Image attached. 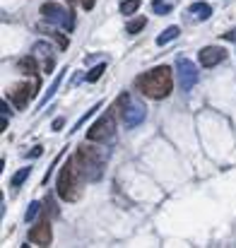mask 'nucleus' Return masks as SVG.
I'll return each mask as SVG.
<instances>
[{
	"label": "nucleus",
	"instance_id": "obj_1",
	"mask_svg": "<svg viewBox=\"0 0 236 248\" xmlns=\"http://www.w3.org/2000/svg\"><path fill=\"white\" fill-rule=\"evenodd\" d=\"M135 87L150 99H166L173 92V73L169 65H157L150 73H142L135 80Z\"/></svg>",
	"mask_w": 236,
	"mask_h": 248
},
{
	"label": "nucleus",
	"instance_id": "obj_2",
	"mask_svg": "<svg viewBox=\"0 0 236 248\" xmlns=\"http://www.w3.org/2000/svg\"><path fill=\"white\" fill-rule=\"evenodd\" d=\"M82 178H84V173H82V166H79L78 155H75V157H70V159L65 162V166H63L61 173H58V181H56V190H58L61 200L73 202V200L78 198Z\"/></svg>",
	"mask_w": 236,
	"mask_h": 248
},
{
	"label": "nucleus",
	"instance_id": "obj_3",
	"mask_svg": "<svg viewBox=\"0 0 236 248\" xmlns=\"http://www.w3.org/2000/svg\"><path fill=\"white\" fill-rule=\"evenodd\" d=\"M118 111H121L123 123H126L128 128H138V125L145 121V116H147L145 104L138 101V99H133L130 94H121V99H118Z\"/></svg>",
	"mask_w": 236,
	"mask_h": 248
},
{
	"label": "nucleus",
	"instance_id": "obj_4",
	"mask_svg": "<svg viewBox=\"0 0 236 248\" xmlns=\"http://www.w3.org/2000/svg\"><path fill=\"white\" fill-rule=\"evenodd\" d=\"M78 162L82 166V173H84V178H92V181H96L99 176H101V169H104V162L99 159V155L92 150V147H87V145H82L78 150Z\"/></svg>",
	"mask_w": 236,
	"mask_h": 248
},
{
	"label": "nucleus",
	"instance_id": "obj_5",
	"mask_svg": "<svg viewBox=\"0 0 236 248\" xmlns=\"http://www.w3.org/2000/svg\"><path fill=\"white\" fill-rule=\"evenodd\" d=\"M41 15H44L46 19H51L53 24H61L65 31H73V27H75V15H73L70 10H63V7L56 5V2H44V5H41Z\"/></svg>",
	"mask_w": 236,
	"mask_h": 248
},
{
	"label": "nucleus",
	"instance_id": "obj_6",
	"mask_svg": "<svg viewBox=\"0 0 236 248\" xmlns=\"http://www.w3.org/2000/svg\"><path fill=\"white\" fill-rule=\"evenodd\" d=\"M176 75H178V87L183 92H190L195 87V82H198V68L188 58H178L176 61Z\"/></svg>",
	"mask_w": 236,
	"mask_h": 248
},
{
	"label": "nucleus",
	"instance_id": "obj_7",
	"mask_svg": "<svg viewBox=\"0 0 236 248\" xmlns=\"http://www.w3.org/2000/svg\"><path fill=\"white\" fill-rule=\"evenodd\" d=\"M113 135V113H104L96 123H92V128L87 130V140L89 142H106Z\"/></svg>",
	"mask_w": 236,
	"mask_h": 248
},
{
	"label": "nucleus",
	"instance_id": "obj_8",
	"mask_svg": "<svg viewBox=\"0 0 236 248\" xmlns=\"http://www.w3.org/2000/svg\"><path fill=\"white\" fill-rule=\"evenodd\" d=\"M34 87H39V78H34V82H19L12 87V104L17 106V108H24L27 106V101L36 94V89Z\"/></svg>",
	"mask_w": 236,
	"mask_h": 248
},
{
	"label": "nucleus",
	"instance_id": "obj_9",
	"mask_svg": "<svg viewBox=\"0 0 236 248\" xmlns=\"http://www.w3.org/2000/svg\"><path fill=\"white\" fill-rule=\"evenodd\" d=\"M198 58H200V65H203V68H215V65H220L222 61H227V51L220 48V46H205Z\"/></svg>",
	"mask_w": 236,
	"mask_h": 248
},
{
	"label": "nucleus",
	"instance_id": "obj_10",
	"mask_svg": "<svg viewBox=\"0 0 236 248\" xmlns=\"http://www.w3.org/2000/svg\"><path fill=\"white\" fill-rule=\"evenodd\" d=\"M29 241H34L36 246H48V244L53 241V232H51L48 219H41V222L29 232Z\"/></svg>",
	"mask_w": 236,
	"mask_h": 248
},
{
	"label": "nucleus",
	"instance_id": "obj_11",
	"mask_svg": "<svg viewBox=\"0 0 236 248\" xmlns=\"http://www.w3.org/2000/svg\"><path fill=\"white\" fill-rule=\"evenodd\" d=\"M188 15H190L195 22H203V19H207V17L212 15V7H210L207 2H193V5L188 7Z\"/></svg>",
	"mask_w": 236,
	"mask_h": 248
},
{
	"label": "nucleus",
	"instance_id": "obj_12",
	"mask_svg": "<svg viewBox=\"0 0 236 248\" xmlns=\"http://www.w3.org/2000/svg\"><path fill=\"white\" fill-rule=\"evenodd\" d=\"M17 70L24 73V75H36V61H34V56L19 58V61H17Z\"/></svg>",
	"mask_w": 236,
	"mask_h": 248
},
{
	"label": "nucleus",
	"instance_id": "obj_13",
	"mask_svg": "<svg viewBox=\"0 0 236 248\" xmlns=\"http://www.w3.org/2000/svg\"><path fill=\"white\" fill-rule=\"evenodd\" d=\"M178 34H181V29H178V27H169V29H164V31H161V34L157 36V44H159V46H164V44L173 41Z\"/></svg>",
	"mask_w": 236,
	"mask_h": 248
},
{
	"label": "nucleus",
	"instance_id": "obj_14",
	"mask_svg": "<svg viewBox=\"0 0 236 248\" xmlns=\"http://www.w3.org/2000/svg\"><path fill=\"white\" fill-rule=\"evenodd\" d=\"M145 24H147V19H145V17H135V19H130V22H128L126 31H128V34H140V31L145 29Z\"/></svg>",
	"mask_w": 236,
	"mask_h": 248
},
{
	"label": "nucleus",
	"instance_id": "obj_15",
	"mask_svg": "<svg viewBox=\"0 0 236 248\" xmlns=\"http://www.w3.org/2000/svg\"><path fill=\"white\" fill-rule=\"evenodd\" d=\"M63 75H65V70H61V73L56 75V80H53V84L48 87V92H46V94H44V99H41V106H44V104H46V101H48V99H51V96L56 94V89H58V87H61V82H63Z\"/></svg>",
	"mask_w": 236,
	"mask_h": 248
},
{
	"label": "nucleus",
	"instance_id": "obj_16",
	"mask_svg": "<svg viewBox=\"0 0 236 248\" xmlns=\"http://www.w3.org/2000/svg\"><path fill=\"white\" fill-rule=\"evenodd\" d=\"M171 10H173V5H171L169 0H155V2H152V12H155V15H169Z\"/></svg>",
	"mask_w": 236,
	"mask_h": 248
},
{
	"label": "nucleus",
	"instance_id": "obj_17",
	"mask_svg": "<svg viewBox=\"0 0 236 248\" xmlns=\"http://www.w3.org/2000/svg\"><path fill=\"white\" fill-rule=\"evenodd\" d=\"M101 106H104V101H96V104H94V106H92V108H89V111H87V113H84V116H82V118L78 121V125L73 128V133H75L78 128H82V125H84V123H87V121H89V118H92V116H94V113L101 108Z\"/></svg>",
	"mask_w": 236,
	"mask_h": 248
},
{
	"label": "nucleus",
	"instance_id": "obj_18",
	"mask_svg": "<svg viewBox=\"0 0 236 248\" xmlns=\"http://www.w3.org/2000/svg\"><path fill=\"white\" fill-rule=\"evenodd\" d=\"M29 171H31L29 166H24V169H19V171H17V173L12 176V181H10V183H12V188H19V186H22V183L27 181V176H29Z\"/></svg>",
	"mask_w": 236,
	"mask_h": 248
},
{
	"label": "nucleus",
	"instance_id": "obj_19",
	"mask_svg": "<svg viewBox=\"0 0 236 248\" xmlns=\"http://www.w3.org/2000/svg\"><path fill=\"white\" fill-rule=\"evenodd\" d=\"M104 70H106V63H99V65H94V68L87 73V82H96V80L104 75Z\"/></svg>",
	"mask_w": 236,
	"mask_h": 248
},
{
	"label": "nucleus",
	"instance_id": "obj_20",
	"mask_svg": "<svg viewBox=\"0 0 236 248\" xmlns=\"http://www.w3.org/2000/svg\"><path fill=\"white\" fill-rule=\"evenodd\" d=\"M138 7H140V0H123L121 2V12L123 15H133Z\"/></svg>",
	"mask_w": 236,
	"mask_h": 248
},
{
	"label": "nucleus",
	"instance_id": "obj_21",
	"mask_svg": "<svg viewBox=\"0 0 236 248\" xmlns=\"http://www.w3.org/2000/svg\"><path fill=\"white\" fill-rule=\"evenodd\" d=\"M39 210H41V205H39L36 200H34V202H29V207H27V215H24V219H27V222H31V219H34V217L39 215Z\"/></svg>",
	"mask_w": 236,
	"mask_h": 248
},
{
	"label": "nucleus",
	"instance_id": "obj_22",
	"mask_svg": "<svg viewBox=\"0 0 236 248\" xmlns=\"http://www.w3.org/2000/svg\"><path fill=\"white\" fill-rule=\"evenodd\" d=\"M41 152H44V147H34V150L27 152V157H29V159H36V157H41Z\"/></svg>",
	"mask_w": 236,
	"mask_h": 248
},
{
	"label": "nucleus",
	"instance_id": "obj_23",
	"mask_svg": "<svg viewBox=\"0 0 236 248\" xmlns=\"http://www.w3.org/2000/svg\"><path fill=\"white\" fill-rule=\"evenodd\" d=\"M63 123H65L63 118H56V121H53V133H58V130L63 128Z\"/></svg>",
	"mask_w": 236,
	"mask_h": 248
},
{
	"label": "nucleus",
	"instance_id": "obj_24",
	"mask_svg": "<svg viewBox=\"0 0 236 248\" xmlns=\"http://www.w3.org/2000/svg\"><path fill=\"white\" fill-rule=\"evenodd\" d=\"M94 2H96V0H82V7H84V10H92Z\"/></svg>",
	"mask_w": 236,
	"mask_h": 248
},
{
	"label": "nucleus",
	"instance_id": "obj_25",
	"mask_svg": "<svg viewBox=\"0 0 236 248\" xmlns=\"http://www.w3.org/2000/svg\"><path fill=\"white\" fill-rule=\"evenodd\" d=\"M65 2H75V0H65Z\"/></svg>",
	"mask_w": 236,
	"mask_h": 248
}]
</instances>
